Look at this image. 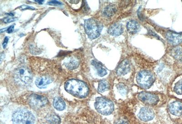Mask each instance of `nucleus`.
<instances>
[{"instance_id":"nucleus-1","label":"nucleus","mask_w":182,"mask_h":124,"mask_svg":"<svg viewBox=\"0 0 182 124\" xmlns=\"http://www.w3.org/2000/svg\"><path fill=\"white\" fill-rule=\"evenodd\" d=\"M64 87L68 92L78 98H85L88 94V86L82 81L74 79L69 80L65 83Z\"/></svg>"},{"instance_id":"nucleus-2","label":"nucleus","mask_w":182,"mask_h":124,"mask_svg":"<svg viewBox=\"0 0 182 124\" xmlns=\"http://www.w3.org/2000/svg\"><path fill=\"white\" fill-rule=\"evenodd\" d=\"M12 121L14 124H34L35 118L29 111L19 109L13 114Z\"/></svg>"},{"instance_id":"nucleus-3","label":"nucleus","mask_w":182,"mask_h":124,"mask_svg":"<svg viewBox=\"0 0 182 124\" xmlns=\"http://www.w3.org/2000/svg\"><path fill=\"white\" fill-rule=\"evenodd\" d=\"M84 29L86 34L90 39L97 38L100 35L102 29L101 23L93 18L86 20L84 22Z\"/></svg>"},{"instance_id":"nucleus-4","label":"nucleus","mask_w":182,"mask_h":124,"mask_svg":"<svg viewBox=\"0 0 182 124\" xmlns=\"http://www.w3.org/2000/svg\"><path fill=\"white\" fill-rule=\"evenodd\" d=\"M15 81L19 85L27 86L32 82V76L29 70L24 66L19 67L14 73Z\"/></svg>"},{"instance_id":"nucleus-5","label":"nucleus","mask_w":182,"mask_h":124,"mask_svg":"<svg viewBox=\"0 0 182 124\" xmlns=\"http://www.w3.org/2000/svg\"><path fill=\"white\" fill-rule=\"evenodd\" d=\"M95 108L99 113L103 115H109L114 111V106L112 101L104 97H97L94 104Z\"/></svg>"},{"instance_id":"nucleus-6","label":"nucleus","mask_w":182,"mask_h":124,"mask_svg":"<svg viewBox=\"0 0 182 124\" xmlns=\"http://www.w3.org/2000/svg\"><path fill=\"white\" fill-rule=\"evenodd\" d=\"M155 76L150 71L142 70L137 76V83L141 87L145 89L150 88L155 81Z\"/></svg>"},{"instance_id":"nucleus-7","label":"nucleus","mask_w":182,"mask_h":124,"mask_svg":"<svg viewBox=\"0 0 182 124\" xmlns=\"http://www.w3.org/2000/svg\"><path fill=\"white\" fill-rule=\"evenodd\" d=\"M28 102L29 105L33 108H39L46 105L48 103V100L43 95L33 94L29 96Z\"/></svg>"},{"instance_id":"nucleus-8","label":"nucleus","mask_w":182,"mask_h":124,"mask_svg":"<svg viewBox=\"0 0 182 124\" xmlns=\"http://www.w3.org/2000/svg\"><path fill=\"white\" fill-rule=\"evenodd\" d=\"M139 100L147 105L154 106L158 104L159 101L158 96L150 93L143 92L138 95Z\"/></svg>"},{"instance_id":"nucleus-9","label":"nucleus","mask_w":182,"mask_h":124,"mask_svg":"<svg viewBox=\"0 0 182 124\" xmlns=\"http://www.w3.org/2000/svg\"><path fill=\"white\" fill-rule=\"evenodd\" d=\"M154 113L152 109L148 107L141 108L139 114V117L144 121H148L153 119Z\"/></svg>"},{"instance_id":"nucleus-10","label":"nucleus","mask_w":182,"mask_h":124,"mask_svg":"<svg viewBox=\"0 0 182 124\" xmlns=\"http://www.w3.org/2000/svg\"><path fill=\"white\" fill-rule=\"evenodd\" d=\"M166 37L172 45H176L182 43V34L169 31L166 33Z\"/></svg>"},{"instance_id":"nucleus-11","label":"nucleus","mask_w":182,"mask_h":124,"mask_svg":"<svg viewBox=\"0 0 182 124\" xmlns=\"http://www.w3.org/2000/svg\"><path fill=\"white\" fill-rule=\"evenodd\" d=\"M131 65L130 62L127 60H123L118 65L116 69V74L119 76L126 75L130 71Z\"/></svg>"},{"instance_id":"nucleus-12","label":"nucleus","mask_w":182,"mask_h":124,"mask_svg":"<svg viewBox=\"0 0 182 124\" xmlns=\"http://www.w3.org/2000/svg\"><path fill=\"white\" fill-rule=\"evenodd\" d=\"M169 111L173 115L179 117L182 114V103L179 101L172 102L169 106Z\"/></svg>"},{"instance_id":"nucleus-13","label":"nucleus","mask_w":182,"mask_h":124,"mask_svg":"<svg viewBox=\"0 0 182 124\" xmlns=\"http://www.w3.org/2000/svg\"><path fill=\"white\" fill-rule=\"evenodd\" d=\"M123 28L120 23H115L109 27L108 33L113 36H119L123 32Z\"/></svg>"},{"instance_id":"nucleus-14","label":"nucleus","mask_w":182,"mask_h":124,"mask_svg":"<svg viewBox=\"0 0 182 124\" xmlns=\"http://www.w3.org/2000/svg\"><path fill=\"white\" fill-rule=\"evenodd\" d=\"M53 80L48 76H41L36 79L35 84L39 88L42 89L46 87L47 85L51 83Z\"/></svg>"},{"instance_id":"nucleus-15","label":"nucleus","mask_w":182,"mask_h":124,"mask_svg":"<svg viewBox=\"0 0 182 124\" xmlns=\"http://www.w3.org/2000/svg\"><path fill=\"white\" fill-rule=\"evenodd\" d=\"M64 65L69 70H74L79 65V61L73 57L67 58L64 61Z\"/></svg>"},{"instance_id":"nucleus-16","label":"nucleus","mask_w":182,"mask_h":124,"mask_svg":"<svg viewBox=\"0 0 182 124\" xmlns=\"http://www.w3.org/2000/svg\"><path fill=\"white\" fill-rule=\"evenodd\" d=\"M127 28L128 32L130 33V34H136L139 31V24L135 21H130L127 24Z\"/></svg>"},{"instance_id":"nucleus-17","label":"nucleus","mask_w":182,"mask_h":124,"mask_svg":"<svg viewBox=\"0 0 182 124\" xmlns=\"http://www.w3.org/2000/svg\"><path fill=\"white\" fill-rule=\"evenodd\" d=\"M117 10V7L115 5L110 4L104 8L102 14L106 18H111L115 14Z\"/></svg>"},{"instance_id":"nucleus-18","label":"nucleus","mask_w":182,"mask_h":124,"mask_svg":"<svg viewBox=\"0 0 182 124\" xmlns=\"http://www.w3.org/2000/svg\"><path fill=\"white\" fill-rule=\"evenodd\" d=\"M92 64L96 68L97 74L101 77H103L107 74V71L105 69L103 68L102 65L100 62L93 60L91 62Z\"/></svg>"},{"instance_id":"nucleus-19","label":"nucleus","mask_w":182,"mask_h":124,"mask_svg":"<svg viewBox=\"0 0 182 124\" xmlns=\"http://www.w3.org/2000/svg\"><path fill=\"white\" fill-rule=\"evenodd\" d=\"M54 108L59 111H63L66 108V104L64 101L59 97H56L53 101Z\"/></svg>"},{"instance_id":"nucleus-20","label":"nucleus","mask_w":182,"mask_h":124,"mask_svg":"<svg viewBox=\"0 0 182 124\" xmlns=\"http://www.w3.org/2000/svg\"><path fill=\"white\" fill-rule=\"evenodd\" d=\"M46 120L49 123L51 124H60L61 122L60 117L57 114H53L47 115L46 117Z\"/></svg>"},{"instance_id":"nucleus-21","label":"nucleus","mask_w":182,"mask_h":124,"mask_svg":"<svg viewBox=\"0 0 182 124\" xmlns=\"http://www.w3.org/2000/svg\"><path fill=\"white\" fill-rule=\"evenodd\" d=\"M171 54L175 59L178 61H182V48L181 47H176L172 49Z\"/></svg>"},{"instance_id":"nucleus-22","label":"nucleus","mask_w":182,"mask_h":124,"mask_svg":"<svg viewBox=\"0 0 182 124\" xmlns=\"http://www.w3.org/2000/svg\"><path fill=\"white\" fill-rule=\"evenodd\" d=\"M109 84L108 82L105 80H102L98 83V90L100 92H103L108 90Z\"/></svg>"},{"instance_id":"nucleus-23","label":"nucleus","mask_w":182,"mask_h":124,"mask_svg":"<svg viewBox=\"0 0 182 124\" xmlns=\"http://www.w3.org/2000/svg\"><path fill=\"white\" fill-rule=\"evenodd\" d=\"M117 89L121 95H125L127 93V88L126 86L122 83H120L117 85Z\"/></svg>"},{"instance_id":"nucleus-24","label":"nucleus","mask_w":182,"mask_h":124,"mask_svg":"<svg viewBox=\"0 0 182 124\" xmlns=\"http://www.w3.org/2000/svg\"><path fill=\"white\" fill-rule=\"evenodd\" d=\"M174 91L178 95H182V79L176 83Z\"/></svg>"},{"instance_id":"nucleus-25","label":"nucleus","mask_w":182,"mask_h":124,"mask_svg":"<svg viewBox=\"0 0 182 124\" xmlns=\"http://www.w3.org/2000/svg\"><path fill=\"white\" fill-rule=\"evenodd\" d=\"M16 18H6L3 19L2 21L5 23H9L13 22V21H16Z\"/></svg>"},{"instance_id":"nucleus-26","label":"nucleus","mask_w":182,"mask_h":124,"mask_svg":"<svg viewBox=\"0 0 182 124\" xmlns=\"http://www.w3.org/2000/svg\"><path fill=\"white\" fill-rule=\"evenodd\" d=\"M114 124H129L128 121L125 119L119 120Z\"/></svg>"},{"instance_id":"nucleus-27","label":"nucleus","mask_w":182,"mask_h":124,"mask_svg":"<svg viewBox=\"0 0 182 124\" xmlns=\"http://www.w3.org/2000/svg\"><path fill=\"white\" fill-rule=\"evenodd\" d=\"M20 9L21 10H27V9H30V10H34L35 8L33 7L30 6H27V5H22L20 7Z\"/></svg>"},{"instance_id":"nucleus-28","label":"nucleus","mask_w":182,"mask_h":124,"mask_svg":"<svg viewBox=\"0 0 182 124\" xmlns=\"http://www.w3.org/2000/svg\"><path fill=\"white\" fill-rule=\"evenodd\" d=\"M47 4H49V5H55V6L62 5V3L61 2L57 1H49Z\"/></svg>"},{"instance_id":"nucleus-29","label":"nucleus","mask_w":182,"mask_h":124,"mask_svg":"<svg viewBox=\"0 0 182 124\" xmlns=\"http://www.w3.org/2000/svg\"><path fill=\"white\" fill-rule=\"evenodd\" d=\"M8 40H9V38H8V37H6L5 38V39H4L3 44H2L3 48H4V49H5L6 47H7V44L8 42Z\"/></svg>"},{"instance_id":"nucleus-30","label":"nucleus","mask_w":182,"mask_h":124,"mask_svg":"<svg viewBox=\"0 0 182 124\" xmlns=\"http://www.w3.org/2000/svg\"><path fill=\"white\" fill-rule=\"evenodd\" d=\"M14 28V25L11 26L10 27H8L7 29V32L8 33H9V34L12 33L13 31Z\"/></svg>"},{"instance_id":"nucleus-31","label":"nucleus","mask_w":182,"mask_h":124,"mask_svg":"<svg viewBox=\"0 0 182 124\" xmlns=\"http://www.w3.org/2000/svg\"><path fill=\"white\" fill-rule=\"evenodd\" d=\"M36 2H38L39 4H43V2H44V1H35Z\"/></svg>"},{"instance_id":"nucleus-32","label":"nucleus","mask_w":182,"mask_h":124,"mask_svg":"<svg viewBox=\"0 0 182 124\" xmlns=\"http://www.w3.org/2000/svg\"><path fill=\"white\" fill-rule=\"evenodd\" d=\"M6 29H7V28H4V29H1V33H2L3 32H5V31H6Z\"/></svg>"}]
</instances>
